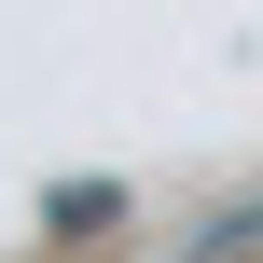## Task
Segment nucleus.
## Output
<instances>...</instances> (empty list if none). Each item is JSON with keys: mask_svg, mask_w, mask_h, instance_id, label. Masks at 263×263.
<instances>
[{"mask_svg": "<svg viewBox=\"0 0 263 263\" xmlns=\"http://www.w3.org/2000/svg\"><path fill=\"white\" fill-rule=\"evenodd\" d=\"M111 208H125V194H111V180H69V194H55V208H42V222H55V236H97V222H111Z\"/></svg>", "mask_w": 263, "mask_h": 263, "instance_id": "nucleus-1", "label": "nucleus"}]
</instances>
